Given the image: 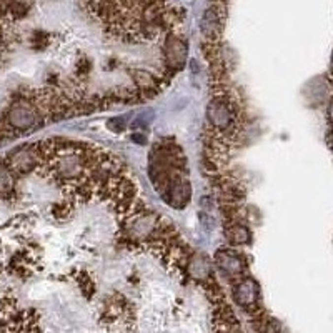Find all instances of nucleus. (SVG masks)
Wrapping results in <instances>:
<instances>
[{
	"label": "nucleus",
	"instance_id": "f257e3e1",
	"mask_svg": "<svg viewBox=\"0 0 333 333\" xmlns=\"http://www.w3.org/2000/svg\"><path fill=\"white\" fill-rule=\"evenodd\" d=\"M162 54H164V65L168 72H180L185 67L188 57V45L185 38L178 32L170 33L162 45Z\"/></svg>",
	"mask_w": 333,
	"mask_h": 333
},
{
	"label": "nucleus",
	"instance_id": "f03ea898",
	"mask_svg": "<svg viewBox=\"0 0 333 333\" xmlns=\"http://www.w3.org/2000/svg\"><path fill=\"white\" fill-rule=\"evenodd\" d=\"M236 110L230 99L215 97L207 105V120L218 130H227L235 122Z\"/></svg>",
	"mask_w": 333,
	"mask_h": 333
},
{
	"label": "nucleus",
	"instance_id": "7ed1b4c3",
	"mask_svg": "<svg viewBox=\"0 0 333 333\" xmlns=\"http://www.w3.org/2000/svg\"><path fill=\"white\" fill-rule=\"evenodd\" d=\"M162 199L168 207L182 210L185 208L192 200V183L187 180L182 175H177L172 178V182L168 183V187L165 188V192L162 194Z\"/></svg>",
	"mask_w": 333,
	"mask_h": 333
},
{
	"label": "nucleus",
	"instance_id": "20e7f679",
	"mask_svg": "<svg viewBox=\"0 0 333 333\" xmlns=\"http://www.w3.org/2000/svg\"><path fill=\"white\" fill-rule=\"evenodd\" d=\"M235 303L243 306L247 310H252L257 306L258 301V285L252 278H242L232 290Z\"/></svg>",
	"mask_w": 333,
	"mask_h": 333
},
{
	"label": "nucleus",
	"instance_id": "39448f33",
	"mask_svg": "<svg viewBox=\"0 0 333 333\" xmlns=\"http://www.w3.org/2000/svg\"><path fill=\"white\" fill-rule=\"evenodd\" d=\"M215 264L229 277H240L245 270L243 258L232 250H218L215 253Z\"/></svg>",
	"mask_w": 333,
	"mask_h": 333
},
{
	"label": "nucleus",
	"instance_id": "423d86ee",
	"mask_svg": "<svg viewBox=\"0 0 333 333\" xmlns=\"http://www.w3.org/2000/svg\"><path fill=\"white\" fill-rule=\"evenodd\" d=\"M188 275L195 282H207L212 277V262L205 253H195L188 260Z\"/></svg>",
	"mask_w": 333,
	"mask_h": 333
},
{
	"label": "nucleus",
	"instance_id": "0eeeda50",
	"mask_svg": "<svg viewBox=\"0 0 333 333\" xmlns=\"http://www.w3.org/2000/svg\"><path fill=\"white\" fill-rule=\"evenodd\" d=\"M222 29V17L217 7H212L205 12L203 20H201V33L208 38V40H215L217 35L220 33Z\"/></svg>",
	"mask_w": 333,
	"mask_h": 333
},
{
	"label": "nucleus",
	"instance_id": "6e6552de",
	"mask_svg": "<svg viewBox=\"0 0 333 333\" xmlns=\"http://www.w3.org/2000/svg\"><path fill=\"white\" fill-rule=\"evenodd\" d=\"M225 236L230 245H248L252 242V232L243 223H232L230 227H227Z\"/></svg>",
	"mask_w": 333,
	"mask_h": 333
},
{
	"label": "nucleus",
	"instance_id": "1a4fd4ad",
	"mask_svg": "<svg viewBox=\"0 0 333 333\" xmlns=\"http://www.w3.org/2000/svg\"><path fill=\"white\" fill-rule=\"evenodd\" d=\"M107 127L112 130V132H117V133L124 132L125 127H127V125H125V118H124V117L110 118V120H108V124H107Z\"/></svg>",
	"mask_w": 333,
	"mask_h": 333
},
{
	"label": "nucleus",
	"instance_id": "9d476101",
	"mask_svg": "<svg viewBox=\"0 0 333 333\" xmlns=\"http://www.w3.org/2000/svg\"><path fill=\"white\" fill-rule=\"evenodd\" d=\"M201 223H203L208 230H213V227H215V220L210 215H201Z\"/></svg>",
	"mask_w": 333,
	"mask_h": 333
},
{
	"label": "nucleus",
	"instance_id": "9b49d317",
	"mask_svg": "<svg viewBox=\"0 0 333 333\" xmlns=\"http://www.w3.org/2000/svg\"><path fill=\"white\" fill-rule=\"evenodd\" d=\"M328 145H330V148L333 150V130L330 133H328Z\"/></svg>",
	"mask_w": 333,
	"mask_h": 333
},
{
	"label": "nucleus",
	"instance_id": "f8f14e48",
	"mask_svg": "<svg viewBox=\"0 0 333 333\" xmlns=\"http://www.w3.org/2000/svg\"><path fill=\"white\" fill-rule=\"evenodd\" d=\"M328 117H330V120L333 122V100H332V103H330V108H328Z\"/></svg>",
	"mask_w": 333,
	"mask_h": 333
},
{
	"label": "nucleus",
	"instance_id": "ddd939ff",
	"mask_svg": "<svg viewBox=\"0 0 333 333\" xmlns=\"http://www.w3.org/2000/svg\"><path fill=\"white\" fill-rule=\"evenodd\" d=\"M330 70H332V73H333V52H332V60H330Z\"/></svg>",
	"mask_w": 333,
	"mask_h": 333
}]
</instances>
